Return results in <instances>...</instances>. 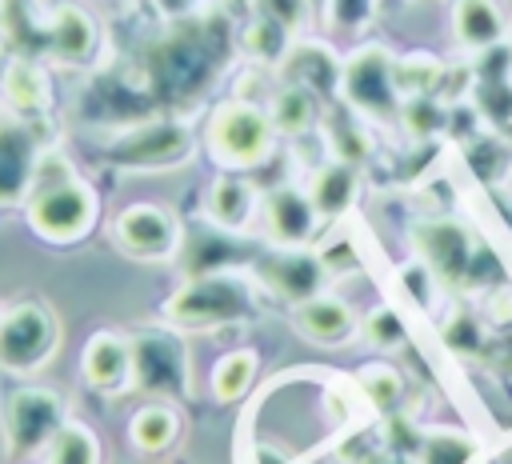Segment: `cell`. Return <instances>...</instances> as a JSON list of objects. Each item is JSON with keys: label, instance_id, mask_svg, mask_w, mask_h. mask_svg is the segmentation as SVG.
I'll return each mask as SVG.
<instances>
[{"label": "cell", "instance_id": "cell-5", "mask_svg": "<svg viewBox=\"0 0 512 464\" xmlns=\"http://www.w3.org/2000/svg\"><path fill=\"white\" fill-rule=\"evenodd\" d=\"M64 424V396L52 388H16L4 400V428L16 452L48 448Z\"/></svg>", "mask_w": 512, "mask_h": 464}, {"label": "cell", "instance_id": "cell-16", "mask_svg": "<svg viewBox=\"0 0 512 464\" xmlns=\"http://www.w3.org/2000/svg\"><path fill=\"white\" fill-rule=\"evenodd\" d=\"M208 216L220 228H248V220L256 216V188L240 172L216 176L208 188Z\"/></svg>", "mask_w": 512, "mask_h": 464}, {"label": "cell", "instance_id": "cell-14", "mask_svg": "<svg viewBox=\"0 0 512 464\" xmlns=\"http://www.w3.org/2000/svg\"><path fill=\"white\" fill-rule=\"evenodd\" d=\"M264 276H268V284H276V292H284V296H292L300 304V300H308V296L320 292L324 264L316 256H304V252L288 248V252H280V256H272L264 264Z\"/></svg>", "mask_w": 512, "mask_h": 464}, {"label": "cell", "instance_id": "cell-30", "mask_svg": "<svg viewBox=\"0 0 512 464\" xmlns=\"http://www.w3.org/2000/svg\"><path fill=\"white\" fill-rule=\"evenodd\" d=\"M368 336H372V344H380V348H396V344L404 340V320H400V312H396V308H376V312L368 316Z\"/></svg>", "mask_w": 512, "mask_h": 464}, {"label": "cell", "instance_id": "cell-4", "mask_svg": "<svg viewBox=\"0 0 512 464\" xmlns=\"http://www.w3.org/2000/svg\"><path fill=\"white\" fill-rule=\"evenodd\" d=\"M60 344V324L44 304H16L0 312V368L8 372H36Z\"/></svg>", "mask_w": 512, "mask_h": 464}, {"label": "cell", "instance_id": "cell-15", "mask_svg": "<svg viewBox=\"0 0 512 464\" xmlns=\"http://www.w3.org/2000/svg\"><path fill=\"white\" fill-rule=\"evenodd\" d=\"M48 40H52V52L68 64H84L92 52H96V24L84 8L76 4H60L56 16H52V28H48Z\"/></svg>", "mask_w": 512, "mask_h": 464}, {"label": "cell", "instance_id": "cell-25", "mask_svg": "<svg viewBox=\"0 0 512 464\" xmlns=\"http://www.w3.org/2000/svg\"><path fill=\"white\" fill-rule=\"evenodd\" d=\"M4 84H8L16 116H32V112H40L48 104V84H44V76L32 64H12L4 72Z\"/></svg>", "mask_w": 512, "mask_h": 464}, {"label": "cell", "instance_id": "cell-21", "mask_svg": "<svg viewBox=\"0 0 512 464\" xmlns=\"http://www.w3.org/2000/svg\"><path fill=\"white\" fill-rule=\"evenodd\" d=\"M256 364H260V356H256L252 348H232V352H224V356L216 360L212 376H208L212 400H220V404L240 400V396L252 388V380H256Z\"/></svg>", "mask_w": 512, "mask_h": 464}, {"label": "cell", "instance_id": "cell-23", "mask_svg": "<svg viewBox=\"0 0 512 464\" xmlns=\"http://www.w3.org/2000/svg\"><path fill=\"white\" fill-rule=\"evenodd\" d=\"M48 464H100V440L84 420H68L48 444Z\"/></svg>", "mask_w": 512, "mask_h": 464}, {"label": "cell", "instance_id": "cell-9", "mask_svg": "<svg viewBox=\"0 0 512 464\" xmlns=\"http://www.w3.org/2000/svg\"><path fill=\"white\" fill-rule=\"evenodd\" d=\"M320 224V212L312 204V196L304 188H292V184H280L264 196V228L268 236L280 244V248H300L312 240Z\"/></svg>", "mask_w": 512, "mask_h": 464}, {"label": "cell", "instance_id": "cell-24", "mask_svg": "<svg viewBox=\"0 0 512 464\" xmlns=\"http://www.w3.org/2000/svg\"><path fill=\"white\" fill-rule=\"evenodd\" d=\"M244 52L252 60H264V64H284V56L292 52V32L268 16H256L244 28Z\"/></svg>", "mask_w": 512, "mask_h": 464}, {"label": "cell", "instance_id": "cell-29", "mask_svg": "<svg viewBox=\"0 0 512 464\" xmlns=\"http://www.w3.org/2000/svg\"><path fill=\"white\" fill-rule=\"evenodd\" d=\"M252 8H256V16H268V20L284 24L288 32L304 28V24H308V16L316 12L308 0H252Z\"/></svg>", "mask_w": 512, "mask_h": 464}, {"label": "cell", "instance_id": "cell-3", "mask_svg": "<svg viewBox=\"0 0 512 464\" xmlns=\"http://www.w3.org/2000/svg\"><path fill=\"white\" fill-rule=\"evenodd\" d=\"M340 96L348 108L372 120H396L404 100L396 92V60L380 44L356 48L340 68Z\"/></svg>", "mask_w": 512, "mask_h": 464}, {"label": "cell", "instance_id": "cell-7", "mask_svg": "<svg viewBox=\"0 0 512 464\" xmlns=\"http://www.w3.org/2000/svg\"><path fill=\"white\" fill-rule=\"evenodd\" d=\"M244 308H248V292L232 276H204L168 300V320L204 328V324L236 320V316H244Z\"/></svg>", "mask_w": 512, "mask_h": 464}, {"label": "cell", "instance_id": "cell-33", "mask_svg": "<svg viewBox=\"0 0 512 464\" xmlns=\"http://www.w3.org/2000/svg\"><path fill=\"white\" fill-rule=\"evenodd\" d=\"M0 76H4V60H0Z\"/></svg>", "mask_w": 512, "mask_h": 464}, {"label": "cell", "instance_id": "cell-12", "mask_svg": "<svg viewBox=\"0 0 512 464\" xmlns=\"http://www.w3.org/2000/svg\"><path fill=\"white\" fill-rule=\"evenodd\" d=\"M296 328L308 340H316V344H340V340L352 336L356 316H352V308L344 300L316 292V296H308V300L296 304Z\"/></svg>", "mask_w": 512, "mask_h": 464}, {"label": "cell", "instance_id": "cell-26", "mask_svg": "<svg viewBox=\"0 0 512 464\" xmlns=\"http://www.w3.org/2000/svg\"><path fill=\"white\" fill-rule=\"evenodd\" d=\"M440 84V64L424 52L416 56H404L396 60V92L400 100H420V96H432V88Z\"/></svg>", "mask_w": 512, "mask_h": 464}, {"label": "cell", "instance_id": "cell-10", "mask_svg": "<svg viewBox=\"0 0 512 464\" xmlns=\"http://www.w3.org/2000/svg\"><path fill=\"white\" fill-rule=\"evenodd\" d=\"M84 380L96 392H124L128 380L136 376V356H132V340H124L120 332H96L84 344Z\"/></svg>", "mask_w": 512, "mask_h": 464}, {"label": "cell", "instance_id": "cell-27", "mask_svg": "<svg viewBox=\"0 0 512 464\" xmlns=\"http://www.w3.org/2000/svg\"><path fill=\"white\" fill-rule=\"evenodd\" d=\"M356 380H360L364 396H368L380 412H392V408L400 404V396H404V380H400V372L388 368V364H368V368L356 372Z\"/></svg>", "mask_w": 512, "mask_h": 464}, {"label": "cell", "instance_id": "cell-6", "mask_svg": "<svg viewBox=\"0 0 512 464\" xmlns=\"http://www.w3.org/2000/svg\"><path fill=\"white\" fill-rule=\"evenodd\" d=\"M116 244L136 260H168L180 248V224L164 204L136 200L112 224Z\"/></svg>", "mask_w": 512, "mask_h": 464}, {"label": "cell", "instance_id": "cell-19", "mask_svg": "<svg viewBox=\"0 0 512 464\" xmlns=\"http://www.w3.org/2000/svg\"><path fill=\"white\" fill-rule=\"evenodd\" d=\"M420 240H424L428 272H436L444 280H456L464 272V264H468V236L456 224H424Z\"/></svg>", "mask_w": 512, "mask_h": 464}, {"label": "cell", "instance_id": "cell-2", "mask_svg": "<svg viewBox=\"0 0 512 464\" xmlns=\"http://www.w3.org/2000/svg\"><path fill=\"white\" fill-rule=\"evenodd\" d=\"M96 192L88 188V180L80 176H56L48 184L36 188L32 204H28V224L36 228V236L52 240V244H76L92 232L96 224Z\"/></svg>", "mask_w": 512, "mask_h": 464}, {"label": "cell", "instance_id": "cell-8", "mask_svg": "<svg viewBox=\"0 0 512 464\" xmlns=\"http://www.w3.org/2000/svg\"><path fill=\"white\" fill-rule=\"evenodd\" d=\"M40 168V148L24 116L0 112V204H16L32 192Z\"/></svg>", "mask_w": 512, "mask_h": 464}, {"label": "cell", "instance_id": "cell-32", "mask_svg": "<svg viewBox=\"0 0 512 464\" xmlns=\"http://www.w3.org/2000/svg\"><path fill=\"white\" fill-rule=\"evenodd\" d=\"M308 4H312L316 12H324V8H328V0H308Z\"/></svg>", "mask_w": 512, "mask_h": 464}, {"label": "cell", "instance_id": "cell-22", "mask_svg": "<svg viewBox=\"0 0 512 464\" xmlns=\"http://www.w3.org/2000/svg\"><path fill=\"white\" fill-rule=\"evenodd\" d=\"M176 432H180V416L168 408V404H148L132 416L128 424V436L140 452H164L176 444Z\"/></svg>", "mask_w": 512, "mask_h": 464}, {"label": "cell", "instance_id": "cell-17", "mask_svg": "<svg viewBox=\"0 0 512 464\" xmlns=\"http://www.w3.org/2000/svg\"><path fill=\"white\" fill-rule=\"evenodd\" d=\"M308 196H312L320 220L344 216V212L352 208V200H356V168H352L348 160H328V164L312 176Z\"/></svg>", "mask_w": 512, "mask_h": 464}, {"label": "cell", "instance_id": "cell-31", "mask_svg": "<svg viewBox=\"0 0 512 464\" xmlns=\"http://www.w3.org/2000/svg\"><path fill=\"white\" fill-rule=\"evenodd\" d=\"M328 12L340 20V24H356L372 12V0H328Z\"/></svg>", "mask_w": 512, "mask_h": 464}, {"label": "cell", "instance_id": "cell-20", "mask_svg": "<svg viewBox=\"0 0 512 464\" xmlns=\"http://www.w3.org/2000/svg\"><path fill=\"white\" fill-rule=\"evenodd\" d=\"M268 116H272V128H276L280 136H304V132H312L316 120H320V96L308 92V88H300V84H284V88L272 96Z\"/></svg>", "mask_w": 512, "mask_h": 464}, {"label": "cell", "instance_id": "cell-13", "mask_svg": "<svg viewBox=\"0 0 512 464\" xmlns=\"http://www.w3.org/2000/svg\"><path fill=\"white\" fill-rule=\"evenodd\" d=\"M452 32L464 48H492L504 40V12L496 0H456L452 4Z\"/></svg>", "mask_w": 512, "mask_h": 464}, {"label": "cell", "instance_id": "cell-11", "mask_svg": "<svg viewBox=\"0 0 512 464\" xmlns=\"http://www.w3.org/2000/svg\"><path fill=\"white\" fill-rule=\"evenodd\" d=\"M284 84H300L316 96L340 92V60L324 48V44H292V52L284 56Z\"/></svg>", "mask_w": 512, "mask_h": 464}, {"label": "cell", "instance_id": "cell-28", "mask_svg": "<svg viewBox=\"0 0 512 464\" xmlns=\"http://www.w3.org/2000/svg\"><path fill=\"white\" fill-rule=\"evenodd\" d=\"M472 452H476L472 436L436 432V436H428V444H424V464H468Z\"/></svg>", "mask_w": 512, "mask_h": 464}, {"label": "cell", "instance_id": "cell-1", "mask_svg": "<svg viewBox=\"0 0 512 464\" xmlns=\"http://www.w3.org/2000/svg\"><path fill=\"white\" fill-rule=\"evenodd\" d=\"M272 140H276L272 116L252 100H228L208 116V152L232 172L264 164Z\"/></svg>", "mask_w": 512, "mask_h": 464}, {"label": "cell", "instance_id": "cell-18", "mask_svg": "<svg viewBox=\"0 0 512 464\" xmlns=\"http://www.w3.org/2000/svg\"><path fill=\"white\" fill-rule=\"evenodd\" d=\"M120 148H140V152H128L120 156L124 164H144V168H164V164H176L188 156V132L180 124H156L148 132H136L128 144Z\"/></svg>", "mask_w": 512, "mask_h": 464}]
</instances>
